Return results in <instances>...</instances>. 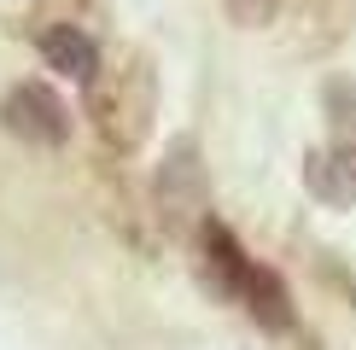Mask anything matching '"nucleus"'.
<instances>
[{"instance_id": "obj_11", "label": "nucleus", "mask_w": 356, "mask_h": 350, "mask_svg": "<svg viewBox=\"0 0 356 350\" xmlns=\"http://www.w3.org/2000/svg\"><path fill=\"white\" fill-rule=\"evenodd\" d=\"M222 12H228L240 29H269L275 12H280V0H222Z\"/></svg>"}, {"instance_id": "obj_5", "label": "nucleus", "mask_w": 356, "mask_h": 350, "mask_svg": "<svg viewBox=\"0 0 356 350\" xmlns=\"http://www.w3.org/2000/svg\"><path fill=\"white\" fill-rule=\"evenodd\" d=\"M193 251H199V274H204V286H211L216 298H234V303H240L245 274H251V257H245L240 233L211 216V222L199 228V240H193Z\"/></svg>"}, {"instance_id": "obj_4", "label": "nucleus", "mask_w": 356, "mask_h": 350, "mask_svg": "<svg viewBox=\"0 0 356 350\" xmlns=\"http://www.w3.org/2000/svg\"><path fill=\"white\" fill-rule=\"evenodd\" d=\"M0 128H6L12 140H24V146L58 152V146L70 140V128H76V117H70V106L47 82H18V88H6V99H0Z\"/></svg>"}, {"instance_id": "obj_7", "label": "nucleus", "mask_w": 356, "mask_h": 350, "mask_svg": "<svg viewBox=\"0 0 356 350\" xmlns=\"http://www.w3.org/2000/svg\"><path fill=\"white\" fill-rule=\"evenodd\" d=\"M29 35H35L41 58H47L58 76H70V82H88V76H94V65H99V35H94V29L47 24V29H29Z\"/></svg>"}, {"instance_id": "obj_2", "label": "nucleus", "mask_w": 356, "mask_h": 350, "mask_svg": "<svg viewBox=\"0 0 356 350\" xmlns=\"http://www.w3.org/2000/svg\"><path fill=\"white\" fill-rule=\"evenodd\" d=\"M152 222L170 233L175 245H193L199 228L211 222V169H204V152L193 135H175L158 158L152 175Z\"/></svg>"}, {"instance_id": "obj_10", "label": "nucleus", "mask_w": 356, "mask_h": 350, "mask_svg": "<svg viewBox=\"0 0 356 350\" xmlns=\"http://www.w3.org/2000/svg\"><path fill=\"white\" fill-rule=\"evenodd\" d=\"M321 111H327V135L356 146V82L350 76H327L321 82Z\"/></svg>"}, {"instance_id": "obj_6", "label": "nucleus", "mask_w": 356, "mask_h": 350, "mask_svg": "<svg viewBox=\"0 0 356 350\" xmlns=\"http://www.w3.org/2000/svg\"><path fill=\"white\" fill-rule=\"evenodd\" d=\"M304 187H309V199L327 204V210H350L356 204V146H345V140L316 146V152L304 158Z\"/></svg>"}, {"instance_id": "obj_3", "label": "nucleus", "mask_w": 356, "mask_h": 350, "mask_svg": "<svg viewBox=\"0 0 356 350\" xmlns=\"http://www.w3.org/2000/svg\"><path fill=\"white\" fill-rule=\"evenodd\" d=\"M275 24L292 58H327L356 35V0H280Z\"/></svg>"}, {"instance_id": "obj_8", "label": "nucleus", "mask_w": 356, "mask_h": 350, "mask_svg": "<svg viewBox=\"0 0 356 350\" xmlns=\"http://www.w3.org/2000/svg\"><path fill=\"white\" fill-rule=\"evenodd\" d=\"M240 303H245V315L257 321L263 333H292V327H298V310H292V292H286V281H280V269H269V262H251Z\"/></svg>"}, {"instance_id": "obj_9", "label": "nucleus", "mask_w": 356, "mask_h": 350, "mask_svg": "<svg viewBox=\"0 0 356 350\" xmlns=\"http://www.w3.org/2000/svg\"><path fill=\"white\" fill-rule=\"evenodd\" d=\"M47 24H76V29H106L111 24V0H29V29Z\"/></svg>"}, {"instance_id": "obj_1", "label": "nucleus", "mask_w": 356, "mask_h": 350, "mask_svg": "<svg viewBox=\"0 0 356 350\" xmlns=\"http://www.w3.org/2000/svg\"><path fill=\"white\" fill-rule=\"evenodd\" d=\"M82 106L94 123L106 158H135L152 140L158 123V65L146 47H111L99 53L94 76L82 82Z\"/></svg>"}]
</instances>
